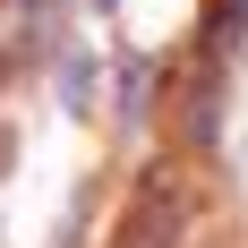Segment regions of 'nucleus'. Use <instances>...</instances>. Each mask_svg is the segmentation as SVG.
Segmentation results:
<instances>
[{
    "instance_id": "nucleus-1",
    "label": "nucleus",
    "mask_w": 248,
    "mask_h": 248,
    "mask_svg": "<svg viewBox=\"0 0 248 248\" xmlns=\"http://www.w3.org/2000/svg\"><path fill=\"white\" fill-rule=\"evenodd\" d=\"M26 9H43V0H26Z\"/></svg>"
}]
</instances>
